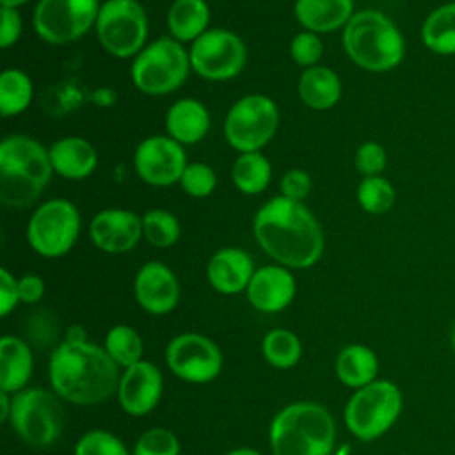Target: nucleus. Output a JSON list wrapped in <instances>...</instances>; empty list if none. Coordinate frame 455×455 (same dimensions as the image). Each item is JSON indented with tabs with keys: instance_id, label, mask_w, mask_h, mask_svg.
<instances>
[{
	"instance_id": "nucleus-47",
	"label": "nucleus",
	"mask_w": 455,
	"mask_h": 455,
	"mask_svg": "<svg viewBox=\"0 0 455 455\" xmlns=\"http://www.w3.org/2000/svg\"><path fill=\"white\" fill-rule=\"evenodd\" d=\"M28 0H0V4H2V7H20V5H23V4H27Z\"/></svg>"
},
{
	"instance_id": "nucleus-18",
	"label": "nucleus",
	"mask_w": 455,
	"mask_h": 455,
	"mask_svg": "<svg viewBox=\"0 0 455 455\" xmlns=\"http://www.w3.org/2000/svg\"><path fill=\"white\" fill-rule=\"evenodd\" d=\"M89 235L100 251L123 254L132 251L144 236L142 217L124 208H105L92 217Z\"/></svg>"
},
{
	"instance_id": "nucleus-31",
	"label": "nucleus",
	"mask_w": 455,
	"mask_h": 455,
	"mask_svg": "<svg viewBox=\"0 0 455 455\" xmlns=\"http://www.w3.org/2000/svg\"><path fill=\"white\" fill-rule=\"evenodd\" d=\"M34 85L30 76L16 68H9L0 75V112L4 117L25 112L32 101Z\"/></svg>"
},
{
	"instance_id": "nucleus-19",
	"label": "nucleus",
	"mask_w": 455,
	"mask_h": 455,
	"mask_svg": "<svg viewBox=\"0 0 455 455\" xmlns=\"http://www.w3.org/2000/svg\"><path fill=\"white\" fill-rule=\"evenodd\" d=\"M297 293V281L291 268L284 265H265L254 270L251 283L245 290L249 304L267 315L281 313L286 309Z\"/></svg>"
},
{
	"instance_id": "nucleus-43",
	"label": "nucleus",
	"mask_w": 455,
	"mask_h": 455,
	"mask_svg": "<svg viewBox=\"0 0 455 455\" xmlns=\"http://www.w3.org/2000/svg\"><path fill=\"white\" fill-rule=\"evenodd\" d=\"M18 291L21 304H36L44 295V281L37 274H25L18 279Z\"/></svg>"
},
{
	"instance_id": "nucleus-5",
	"label": "nucleus",
	"mask_w": 455,
	"mask_h": 455,
	"mask_svg": "<svg viewBox=\"0 0 455 455\" xmlns=\"http://www.w3.org/2000/svg\"><path fill=\"white\" fill-rule=\"evenodd\" d=\"M343 48L348 59L364 71L386 73L405 57V39L395 21L380 11L355 12L343 28Z\"/></svg>"
},
{
	"instance_id": "nucleus-46",
	"label": "nucleus",
	"mask_w": 455,
	"mask_h": 455,
	"mask_svg": "<svg viewBox=\"0 0 455 455\" xmlns=\"http://www.w3.org/2000/svg\"><path fill=\"white\" fill-rule=\"evenodd\" d=\"M224 455H261L258 450H254V448H247V446H243V448H235V450H229V451H226Z\"/></svg>"
},
{
	"instance_id": "nucleus-32",
	"label": "nucleus",
	"mask_w": 455,
	"mask_h": 455,
	"mask_svg": "<svg viewBox=\"0 0 455 455\" xmlns=\"http://www.w3.org/2000/svg\"><path fill=\"white\" fill-rule=\"evenodd\" d=\"M105 352L119 368H128L144 357V341L142 336L126 323H117L108 329L103 341Z\"/></svg>"
},
{
	"instance_id": "nucleus-8",
	"label": "nucleus",
	"mask_w": 455,
	"mask_h": 455,
	"mask_svg": "<svg viewBox=\"0 0 455 455\" xmlns=\"http://www.w3.org/2000/svg\"><path fill=\"white\" fill-rule=\"evenodd\" d=\"M11 428L32 448H48L64 430V409L53 391L25 387L12 395Z\"/></svg>"
},
{
	"instance_id": "nucleus-29",
	"label": "nucleus",
	"mask_w": 455,
	"mask_h": 455,
	"mask_svg": "<svg viewBox=\"0 0 455 455\" xmlns=\"http://www.w3.org/2000/svg\"><path fill=\"white\" fill-rule=\"evenodd\" d=\"M233 183L245 196L261 194L272 180V165L261 151L240 153L233 164Z\"/></svg>"
},
{
	"instance_id": "nucleus-38",
	"label": "nucleus",
	"mask_w": 455,
	"mask_h": 455,
	"mask_svg": "<svg viewBox=\"0 0 455 455\" xmlns=\"http://www.w3.org/2000/svg\"><path fill=\"white\" fill-rule=\"evenodd\" d=\"M323 53V43L318 34L311 30H302L293 36L290 43V55L295 64L302 68H313L318 64Z\"/></svg>"
},
{
	"instance_id": "nucleus-9",
	"label": "nucleus",
	"mask_w": 455,
	"mask_h": 455,
	"mask_svg": "<svg viewBox=\"0 0 455 455\" xmlns=\"http://www.w3.org/2000/svg\"><path fill=\"white\" fill-rule=\"evenodd\" d=\"M279 110L272 98L254 92L236 100L224 119V137L238 153L259 151L275 135Z\"/></svg>"
},
{
	"instance_id": "nucleus-25",
	"label": "nucleus",
	"mask_w": 455,
	"mask_h": 455,
	"mask_svg": "<svg viewBox=\"0 0 455 455\" xmlns=\"http://www.w3.org/2000/svg\"><path fill=\"white\" fill-rule=\"evenodd\" d=\"M379 357L373 348L363 343H352L336 355L334 373L343 386L355 391L379 379Z\"/></svg>"
},
{
	"instance_id": "nucleus-42",
	"label": "nucleus",
	"mask_w": 455,
	"mask_h": 455,
	"mask_svg": "<svg viewBox=\"0 0 455 455\" xmlns=\"http://www.w3.org/2000/svg\"><path fill=\"white\" fill-rule=\"evenodd\" d=\"M18 304H20L18 279L7 268H0V315L4 318L9 316Z\"/></svg>"
},
{
	"instance_id": "nucleus-40",
	"label": "nucleus",
	"mask_w": 455,
	"mask_h": 455,
	"mask_svg": "<svg viewBox=\"0 0 455 455\" xmlns=\"http://www.w3.org/2000/svg\"><path fill=\"white\" fill-rule=\"evenodd\" d=\"M279 188L281 196L295 201H304L313 188V180L302 169H290L281 176Z\"/></svg>"
},
{
	"instance_id": "nucleus-16",
	"label": "nucleus",
	"mask_w": 455,
	"mask_h": 455,
	"mask_svg": "<svg viewBox=\"0 0 455 455\" xmlns=\"http://www.w3.org/2000/svg\"><path fill=\"white\" fill-rule=\"evenodd\" d=\"M164 375L151 361H139L121 371L117 400L121 409L133 418L149 414L162 398Z\"/></svg>"
},
{
	"instance_id": "nucleus-6",
	"label": "nucleus",
	"mask_w": 455,
	"mask_h": 455,
	"mask_svg": "<svg viewBox=\"0 0 455 455\" xmlns=\"http://www.w3.org/2000/svg\"><path fill=\"white\" fill-rule=\"evenodd\" d=\"M402 409V389L393 380L377 379L352 393L345 405L343 419L355 439L371 443L398 421Z\"/></svg>"
},
{
	"instance_id": "nucleus-30",
	"label": "nucleus",
	"mask_w": 455,
	"mask_h": 455,
	"mask_svg": "<svg viewBox=\"0 0 455 455\" xmlns=\"http://www.w3.org/2000/svg\"><path fill=\"white\" fill-rule=\"evenodd\" d=\"M261 354L272 368L290 370L302 357V343L290 329H272L261 339Z\"/></svg>"
},
{
	"instance_id": "nucleus-7",
	"label": "nucleus",
	"mask_w": 455,
	"mask_h": 455,
	"mask_svg": "<svg viewBox=\"0 0 455 455\" xmlns=\"http://www.w3.org/2000/svg\"><path fill=\"white\" fill-rule=\"evenodd\" d=\"M192 66L183 43L164 36L146 44L133 59V85L148 96H165L185 84Z\"/></svg>"
},
{
	"instance_id": "nucleus-3",
	"label": "nucleus",
	"mask_w": 455,
	"mask_h": 455,
	"mask_svg": "<svg viewBox=\"0 0 455 455\" xmlns=\"http://www.w3.org/2000/svg\"><path fill=\"white\" fill-rule=\"evenodd\" d=\"M48 149L36 139L14 133L0 142V203L7 208L32 204L50 183Z\"/></svg>"
},
{
	"instance_id": "nucleus-2",
	"label": "nucleus",
	"mask_w": 455,
	"mask_h": 455,
	"mask_svg": "<svg viewBox=\"0 0 455 455\" xmlns=\"http://www.w3.org/2000/svg\"><path fill=\"white\" fill-rule=\"evenodd\" d=\"M119 366L92 341H60L48 361L52 391L75 405L108 400L119 386Z\"/></svg>"
},
{
	"instance_id": "nucleus-1",
	"label": "nucleus",
	"mask_w": 455,
	"mask_h": 455,
	"mask_svg": "<svg viewBox=\"0 0 455 455\" xmlns=\"http://www.w3.org/2000/svg\"><path fill=\"white\" fill-rule=\"evenodd\" d=\"M252 233L263 252L288 268H309L323 254V231L302 201L268 199L254 215Z\"/></svg>"
},
{
	"instance_id": "nucleus-14",
	"label": "nucleus",
	"mask_w": 455,
	"mask_h": 455,
	"mask_svg": "<svg viewBox=\"0 0 455 455\" xmlns=\"http://www.w3.org/2000/svg\"><path fill=\"white\" fill-rule=\"evenodd\" d=\"M165 363L178 379L206 384L219 377L224 359L212 338L199 332H181L167 343Z\"/></svg>"
},
{
	"instance_id": "nucleus-17",
	"label": "nucleus",
	"mask_w": 455,
	"mask_h": 455,
	"mask_svg": "<svg viewBox=\"0 0 455 455\" xmlns=\"http://www.w3.org/2000/svg\"><path fill=\"white\" fill-rule=\"evenodd\" d=\"M133 295L146 313L162 316L178 306L180 283L165 263L148 261L135 274Z\"/></svg>"
},
{
	"instance_id": "nucleus-22",
	"label": "nucleus",
	"mask_w": 455,
	"mask_h": 455,
	"mask_svg": "<svg viewBox=\"0 0 455 455\" xmlns=\"http://www.w3.org/2000/svg\"><path fill=\"white\" fill-rule=\"evenodd\" d=\"M167 135L180 144H196L203 140L210 130L208 108L194 98L176 100L165 114Z\"/></svg>"
},
{
	"instance_id": "nucleus-34",
	"label": "nucleus",
	"mask_w": 455,
	"mask_h": 455,
	"mask_svg": "<svg viewBox=\"0 0 455 455\" xmlns=\"http://www.w3.org/2000/svg\"><path fill=\"white\" fill-rule=\"evenodd\" d=\"M142 235L153 247L167 249L178 242L181 226L174 213L153 208L142 215Z\"/></svg>"
},
{
	"instance_id": "nucleus-20",
	"label": "nucleus",
	"mask_w": 455,
	"mask_h": 455,
	"mask_svg": "<svg viewBox=\"0 0 455 455\" xmlns=\"http://www.w3.org/2000/svg\"><path fill=\"white\" fill-rule=\"evenodd\" d=\"M252 258L240 247L219 249L206 265L210 286L222 295H236L247 290L254 274Z\"/></svg>"
},
{
	"instance_id": "nucleus-27",
	"label": "nucleus",
	"mask_w": 455,
	"mask_h": 455,
	"mask_svg": "<svg viewBox=\"0 0 455 455\" xmlns=\"http://www.w3.org/2000/svg\"><path fill=\"white\" fill-rule=\"evenodd\" d=\"M210 7L206 0H174L167 11L171 37L180 43H194L208 30Z\"/></svg>"
},
{
	"instance_id": "nucleus-45",
	"label": "nucleus",
	"mask_w": 455,
	"mask_h": 455,
	"mask_svg": "<svg viewBox=\"0 0 455 455\" xmlns=\"http://www.w3.org/2000/svg\"><path fill=\"white\" fill-rule=\"evenodd\" d=\"M66 341H87V332L82 325H71L66 331Z\"/></svg>"
},
{
	"instance_id": "nucleus-41",
	"label": "nucleus",
	"mask_w": 455,
	"mask_h": 455,
	"mask_svg": "<svg viewBox=\"0 0 455 455\" xmlns=\"http://www.w3.org/2000/svg\"><path fill=\"white\" fill-rule=\"evenodd\" d=\"M2 21H0V46L9 48L14 43H18L21 30H23V21L14 7H2Z\"/></svg>"
},
{
	"instance_id": "nucleus-21",
	"label": "nucleus",
	"mask_w": 455,
	"mask_h": 455,
	"mask_svg": "<svg viewBox=\"0 0 455 455\" xmlns=\"http://www.w3.org/2000/svg\"><path fill=\"white\" fill-rule=\"evenodd\" d=\"M48 153L53 172L66 180H85L94 172L98 165V153L94 146L76 135L55 140L48 148Z\"/></svg>"
},
{
	"instance_id": "nucleus-26",
	"label": "nucleus",
	"mask_w": 455,
	"mask_h": 455,
	"mask_svg": "<svg viewBox=\"0 0 455 455\" xmlns=\"http://www.w3.org/2000/svg\"><path fill=\"white\" fill-rule=\"evenodd\" d=\"M299 98L313 110H329L341 100V80L336 71L325 66H313L299 78Z\"/></svg>"
},
{
	"instance_id": "nucleus-10",
	"label": "nucleus",
	"mask_w": 455,
	"mask_h": 455,
	"mask_svg": "<svg viewBox=\"0 0 455 455\" xmlns=\"http://www.w3.org/2000/svg\"><path fill=\"white\" fill-rule=\"evenodd\" d=\"M80 212L68 199H50L37 206L27 224V240L43 258L68 254L80 235Z\"/></svg>"
},
{
	"instance_id": "nucleus-24",
	"label": "nucleus",
	"mask_w": 455,
	"mask_h": 455,
	"mask_svg": "<svg viewBox=\"0 0 455 455\" xmlns=\"http://www.w3.org/2000/svg\"><path fill=\"white\" fill-rule=\"evenodd\" d=\"M34 370V355L27 341L5 334L0 339V391L14 395L27 387Z\"/></svg>"
},
{
	"instance_id": "nucleus-36",
	"label": "nucleus",
	"mask_w": 455,
	"mask_h": 455,
	"mask_svg": "<svg viewBox=\"0 0 455 455\" xmlns=\"http://www.w3.org/2000/svg\"><path fill=\"white\" fill-rule=\"evenodd\" d=\"M181 446L174 432L165 427H155L139 435L132 455H180Z\"/></svg>"
},
{
	"instance_id": "nucleus-39",
	"label": "nucleus",
	"mask_w": 455,
	"mask_h": 455,
	"mask_svg": "<svg viewBox=\"0 0 455 455\" xmlns=\"http://www.w3.org/2000/svg\"><path fill=\"white\" fill-rule=\"evenodd\" d=\"M354 165L363 178L382 176L387 165V151L382 144L375 140H366L355 149Z\"/></svg>"
},
{
	"instance_id": "nucleus-44",
	"label": "nucleus",
	"mask_w": 455,
	"mask_h": 455,
	"mask_svg": "<svg viewBox=\"0 0 455 455\" xmlns=\"http://www.w3.org/2000/svg\"><path fill=\"white\" fill-rule=\"evenodd\" d=\"M11 407H12V395L0 391V421H9Z\"/></svg>"
},
{
	"instance_id": "nucleus-48",
	"label": "nucleus",
	"mask_w": 455,
	"mask_h": 455,
	"mask_svg": "<svg viewBox=\"0 0 455 455\" xmlns=\"http://www.w3.org/2000/svg\"><path fill=\"white\" fill-rule=\"evenodd\" d=\"M450 341H451V348H453V352H455V323H453L451 332H450Z\"/></svg>"
},
{
	"instance_id": "nucleus-33",
	"label": "nucleus",
	"mask_w": 455,
	"mask_h": 455,
	"mask_svg": "<svg viewBox=\"0 0 455 455\" xmlns=\"http://www.w3.org/2000/svg\"><path fill=\"white\" fill-rule=\"evenodd\" d=\"M355 197L359 206L370 215L387 213L396 201L395 187L384 176H368L363 178L357 185Z\"/></svg>"
},
{
	"instance_id": "nucleus-13",
	"label": "nucleus",
	"mask_w": 455,
	"mask_h": 455,
	"mask_svg": "<svg viewBox=\"0 0 455 455\" xmlns=\"http://www.w3.org/2000/svg\"><path fill=\"white\" fill-rule=\"evenodd\" d=\"M100 7V0H39L34 30L52 44L73 43L96 25Z\"/></svg>"
},
{
	"instance_id": "nucleus-4",
	"label": "nucleus",
	"mask_w": 455,
	"mask_h": 455,
	"mask_svg": "<svg viewBox=\"0 0 455 455\" xmlns=\"http://www.w3.org/2000/svg\"><path fill=\"white\" fill-rule=\"evenodd\" d=\"M336 423L327 407L293 402L279 409L268 425L272 455H331Z\"/></svg>"
},
{
	"instance_id": "nucleus-28",
	"label": "nucleus",
	"mask_w": 455,
	"mask_h": 455,
	"mask_svg": "<svg viewBox=\"0 0 455 455\" xmlns=\"http://www.w3.org/2000/svg\"><path fill=\"white\" fill-rule=\"evenodd\" d=\"M425 48L441 57L455 55V0L434 7L419 30Z\"/></svg>"
},
{
	"instance_id": "nucleus-23",
	"label": "nucleus",
	"mask_w": 455,
	"mask_h": 455,
	"mask_svg": "<svg viewBox=\"0 0 455 455\" xmlns=\"http://www.w3.org/2000/svg\"><path fill=\"white\" fill-rule=\"evenodd\" d=\"M297 21L315 34L345 28L354 12V0H295Z\"/></svg>"
},
{
	"instance_id": "nucleus-37",
	"label": "nucleus",
	"mask_w": 455,
	"mask_h": 455,
	"mask_svg": "<svg viewBox=\"0 0 455 455\" xmlns=\"http://www.w3.org/2000/svg\"><path fill=\"white\" fill-rule=\"evenodd\" d=\"M180 185L185 190V194H188L190 197L203 199V197H208L215 190L217 174L208 164L192 162L185 167Z\"/></svg>"
},
{
	"instance_id": "nucleus-35",
	"label": "nucleus",
	"mask_w": 455,
	"mask_h": 455,
	"mask_svg": "<svg viewBox=\"0 0 455 455\" xmlns=\"http://www.w3.org/2000/svg\"><path fill=\"white\" fill-rule=\"evenodd\" d=\"M73 455H132V451L116 434L92 428L78 437Z\"/></svg>"
},
{
	"instance_id": "nucleus-12",
	"label": "nucleus",
	"mask_w": 455,
	"mask_h": 455,
	"mask_svg": "<svg viewBox=\"0 0 455 455\" xmlns=\"http://www.w3.org/2000/svg\"><path fill=\"white\" fill-rule=\"evenodd\" d=\"M190 66L201 78L226 82L235 78L247 62V48L242 37L228 28H208L190 50Z\"/></svg>"
},
{
	"instance_id": "nucleus-11",
	"label": "nucleus",
	"mask_w": 455,
	"mask_h": 455,
	"mask_svg": "<svg viewBox=\"0 0 455 455\" xmlns=\"http://www.w3.org/2000/svg\"><path fill=\"white\" fill-rule=\"evenodd\" d=\"M94 28L107 53L128 59L146 46L148 16L137 0H105Z\"/></svg>"
},
{
	"instance_id": "nucleus-15",
	"label": "nucleus",
	"mask_w": 455,
	"mask_h": 455,
	"mask_svg": "<svg viewBox=\"0 0 455 455\" xmlns=\"http://www.w3.org/2000/svg\"><path fill=\"white\" fill-rule=\"evenodd\" d=\"M187 162L183 144L169 135L146 137L133 155L137 176L153 187H169L180 183Z\"/></svg>"
}]
</instances>
